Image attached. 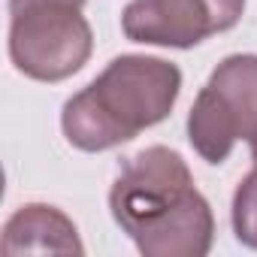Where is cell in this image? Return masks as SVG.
Segmentation results:
<instances>
[{
	"instance_id": "obj_1",
	"label": "cell",
	"mask_w": 257,
	"mask_h": 257,
	"mask_svg": "<svg viewBox=\"0 0 257 257\" xmlns=\"http://www.w3.org/2000/svg\"><path fill=\"white\" fill-rule=\"evenodd\" d=\"M109 209L146 257H206L212 251V206L194 188L182 155L167 146L124 158L109 191Z\"/></svg>"
},
{
	"instance_id": "obj_2",
	"label": "cell",
	"mask_w": 257,
	"mask_h": 257,
	"mask_svg": "<svg viewBox=\"0 0 257 257\" xmlns=\"http://www.w3.org/2000/svg\"><path fill=\"white\" fill-rule=\"evenodd\" d=\"M182 70L149 55H121L61 109V131L79 152H109L170 118Z\"/></svg>"
},
{
	"instance_id": "obj_3",
	"label": "cell",
	"mask_w": 257,
	"mask_h": 257,
	"mask_svg": "<svg viewBox=\"0 0 257 257\" xmlns=\"http://www.w3.org/2000/svg\"><path fill=\"white\" fill-rule=\"evenodd\" d=\"M257 131V55L224 58L188 115V143L206 164H224Z\"/></svg>"
},
{
	"instance_id": "obj_4",
	"label": "cell",
	"mask_w": 257,
	"mask_h": 257,
	"mask_svg": "<svg viewBox=\"0 0 257 257\" xmlns=\"http://www.w3.org/2000/svg\"><path fill=\"white\" fill-rule=\"evenodd\" d=\"M94 52V34L79 7H28L10 13V58L37 82L76 76Z\"/></svg>"
},
{
	"instance_id": "obj_5",
	"label": "cell",
	"mask_w": 257,
	"mask_h": 257,
	"mask_svg": "<svg viewBox=\"0 0 257 257\" xmlns=\"http://www.w3.org/2000/svg\"><path fill=\"white\" fill-rule=\"evenodd\" d=\"M242 13L245 0H134L121 13V31L143 46L194 49L236 28Z\"/></svg>"
},
{
	"instance_id": "obj_6",
	"label": "cell",
	"mask_w": 257,
	"mask_h": 257,
	"mask_svg": "<svg viewBox=\"0 0 257 257\" xmlns=\"http://www.w3.org/2000/svg\"><path fill=\"white\" fill-rule=\"evenodd\" d=\"M7 254H82L76 224L49 203H28L16 209L4 227Z\"/></svg>"
},
{
	"instance_id": "obj_7",
	"label": "cell",
	"mask_w": 257,
	"mask_h": 257,
	"mask_svg": "<svg viewBox=\"0 0 257 257\" xmlns=\"http://www.w3.org/2000/svg\"><path fill=\"white\" fill-rule=\"evenodd\" d=\"M233 233L242 245L257 248V164L254 170L239 182L233 194V209H230Z\"/></svg>"
},
{
	"instance_id": "obj_8",
	"label": "cell",
	"mask_w": 257,
	"mask_h": 257,
	"mask_svg": "<svg viewBox=\"0 0 257 257\" xmlns=\"http://www.w3.org/2000/svg\"><path fill=\"white\" fill-rule=\"evenodd\" d=\"M85 7V0H10V13H19V10H28V7Z\"/></svg>"
},
{
	"instance_id": "obj_9",
	"label": "cell",
	"mask_w": 257,
	"mask_h": 257,
	"mask_svg": "<svg viewBox=\"0 0 257 257\" xmlns=\"http://www.w3.org/2000/svg\"><path fill=\"white\" fill-rule=\"evenodd\" d=\"M248 143H251V158H254V164H257V131L251 134V140H248Z\"/></svg>"
}]
</instances>
